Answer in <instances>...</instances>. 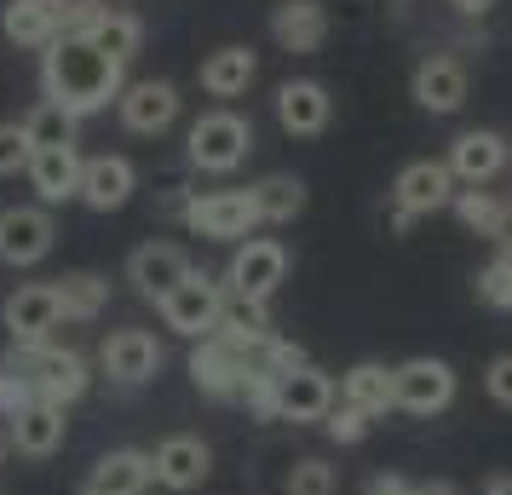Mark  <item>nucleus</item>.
<instances>
[{
  "mask_svg": "<svg viewBox=\"0 0 512 495\" xmlns=\"http://www.w3.org/2000/svg\"><path fill=\"white\" fill-rule=\"evenodd\" d=\"M121 87H127V64H116L110 52H98L81 35H58L41 52V93H47V104H64L81 121L110 110L121 98Z\"/></svg>",
  "mask_w": 512,
  "mask_h": 495,
  "instance_id": "obj_1",
  "label": "nucleus"
},
{
  "mask_svg": "<svg viewBox=\"0 0 512 495\" xmlns=\"http://www.w3.org/2000/svg\"><path fill=\"white\" fill-rule=\"evenodd\" d=\"M6 363L35 386V398L58 403V409L81 403L87 386H93V363H87L81 352H70V346H52V340H41V346H12Z\"/></svg>",
  "mask_w": 512,
  "mask_h": 495,
  "instance_id": "obj_2",
  "label": "nucleus"
},
{
  "mask_svg": "<svg viewBox=\"0 0 512 495\" xmlns=\"http://www.w3.org/2000/svg\"><path fill=\"white\" fill-rule=\"evenodd\" d=\"M248 150H254V121L236 116V110H208V116L190 121L185 133V162L196 173H213V179L236 173L248 162Z\"/></svg>",
  "mask_w": 512,
  "mask_h": 495,
  "instance_id": "obj_3",
  "label": "nucleus"
},
{
  "mask_svg": "<svg viewBox=\"0 0 512 495\" xmlns=\"http://www.w3.org/2000/svg\"><path fill=\"white\" fill-rule=\"evenodd\" d=\"M282 277H288V248H282L277 236H248V242H236L231 265H225V294L271 306Z\"/></svg>",
  "mask_w": 512,
  "mask_h": 495,
  "instance_id": "obj_4",
  "label": "nucleus"
},
{
  "mask_svg": "<svg viewBox=\"0 0 512 495\" xmlns=\"http://www.w3.org/2000/svg\"><path fill=\"white\" fill-rule=\"evenodd\" d=\"M156 311H162V323L173 334H185V340H208V334L219 329V311H225V283L208 277V271H190L173 294L156 300Z\"/></svg>",
  "mask_w": 512,
  "mask_h": 495,
  "instance_id": "obj_5",
  "label": "nucleus"
},
{
  "mask_svg": "<svg viewBox=\"0 0 512 495\" xmlns=\"http://www.w3.org/2000/svg\"><path fill=\"white\" fill-rule=\"evenodd\" d=\"M455 369L443 357H409L392 369V409L403 415H443L455 403Z\"/></svg>",
  "mask_w": 512,
  "mask_h": 495,
  "instance_id": "obj_6",
  "label": "nucleus"
},
{
  "mask_svg": "<svg viewBox=\"0 0 512 495\" xmlns=\"http://www.w3.org/2000/svg\"><path fill=\"white\" fill-rule=\"evenodd\" d=\"M185 225L208 242H248L259 231V213L248 190H208V196H190Z\"/></svg>",
  "mask_w": 512,
  "mask_h": 495,
  "instance_id": "obj_7",
  "label": "nucleus"
},
{
  "mask_svg": "<svg viewBox=\"0 0 512 495\" xmlns=\"http://www.w3.org/2000/svg\"><path fill=\"white\" fill-rule=\"evenodd\" d=\"M179 110H185V98H179V87L173 81H127L116 98V116L127 133H139V139H156V133H167L173 121H179Z\"/></svg>",
  "mask_w": 512,
  "mask_h": 495,
  "instance_id": "obj_8",
  "label": "nucleus"
},
{
  "mask_svg": "<svg viewBox=\"0 0 512 495\" xmlns=\"http://www.w3.org/2000/svg\"><path fill=\"white\" fill-rule=\"evenodd\" d=\"M58 242V225L52 213L35 202V208H0V265H41Z\"/></svg>",
  "mask_w": 512,
  "mask_h": 495,
  "instance_id": "obj_9",
  "label": "nucleus"
},
{
  "mask_svg": "<svg viewBox=\"0 0 512 495\" xmlns=\"http://www.w3.org/2000/svg\"><path fill=\"white\" fill-rule=\"evenodd\" d=\"M455 190H461V185H455V173H449L443 162H432V156H426V162H409L392 179V213H403V219L415 225L420 213L449 208V202H455Z\"/></svg>",
  "mask_w": 512,
  "mask_h": 495,
  "instance_id": "obj_10",
  "label": "nucleus"
},
{
  "mask_svg": "<svg viewBox=\"0 0 512 495\" xmlns=\"http://www.w3.org/2000/svg\"><path fill=\"white\" fill-rule=\"evenodd\" d=\"M512 162V144L495 133V127H466L461 139L449 144V156L443 167L455 173V185H489V179H501Z\"/></svg>",
  "mask_w": 512,
  "mask_h": 495,
  "instance_id": "obj_11",
  "label": "nucleus"
},
{
  "mask_svg": "<svg viewBox=\"0 0 512 495\" xmlns=\"http://www.w3.org/2000/svg\"><path fill=\"white\" fill-rule=\"evenodd\" d=\"M0 317H6L12 346H41V340H52V329L64 323V306H58V288L52 283H24L6 306H0Z\"/></svg>",
  "mask_w": 512,
  "mask_h": 495,
  "instance_id": "obj_12",
  "label": "nucleus"
},
{
  "mask_svg": "<svg viewBox=\"0 0 512 495\" xmlns=\"http://www.w3.org/2000/svg\"><path fill=\"white\" fill-rule=\"evenodd\" d=\"M133 190H139V167L127 162V156H87L81 162V190H75V202L93 213H116L133 202Z\"/></svg>",
  "mask_w": 512,
  "mask_h": 495,
  "instance_id": "obj_13",
  "label": "nucleus"
},
{
  "mask_svg": "<svg viewBox=\"0 0 512 495\" xmlns=\"http://www.w3.org/2000/svg\"><path fill=\"white\" fill-rule=\"evenodd\" d=\"M150 467H156V484L162 490H202L213 472V449L196 438V432H173V438H162V444L150 449Z\"/></svg>",
  "mask_w": 512,
  "mask_h": 495,
  "instance_id": "obj_14",
  "label": "nucleus"
},
{
  "mask_svg": "<svg viewBox=\"0 0 512 495\" xmlns=\"http://www.w3.org/2000/svg\"><path fill=\"white\" fill-rule=\"evenodd\" d=\"M98 369L116 380V386H144V380L162 369V340L150 329H116L98 346Z\"/></svg>",
  "mask_w": 512,
  "mask_h": 495,
  "instance_id": "obj_15",
  "label": "nucleus"
},
{
  "mask_svg": "<svg viewBox=\"0 0 512 495\" xmlns=\"http://www.w3.org/2000/svg\"><path fill=\"white\" fill-rule=\"evenodd\" d=\"M409 93L426 116H455L466 104V64L455 52H432V58H420L415 64V81H409Z\"/></svg>",
  "mask_w": 512,
  "mask_h": 495,
  "instance_id": "obj_16",
  "label": "nucleus"
},
{
  "mask_svg": "<svg viewBox=\"0 0 512 495\" xmlns=\"http://www.w3.org/2000/svg\"><path fill=\"white\" fill-rule=\"evenodd\" d=\"M190 271V254L179 248V242H144V248H133V260H127V283L139 288L144 300H162V294H173V288L185 283Z\"/></svg>",
  "mask_w": 512,
  "mask_h": 495,
  "instance_id": "obj_17",
  "label": "nucleus"
},
{
  "mask_svg": "<svg viewBox=\"0 0 512 495\" xmlns=\"http://www.w3.org/2000/svg\"><path fill=\"white\" fill-rule=\"evenodd\" d=\"M277 121L288 139H317L334 121V98L323 81H282L277 87Z\"/></svg>",
  "mask_w": 512,
  "mask_h": 495,
  "instance_id": "obj_18",
  "label": "nucleus"
},
{
  "mask_svg": "<svg viewBox=\"0 0 512 495\" xmlns=\"http://www.w3.org/2000/svg\"><path fill=\"white\" fill-rule=\"evenodd\" d=\"M242 375H248V363L219 340V334H208V340H196V352H190V386L202 392V398H219V403H236V392H242Z\"/></svg>",
  "mask_w": 512,
  "mask_h": 495,
  "instance_id": "obj_19",
  "label": "nucleus"
},
{
  "mask_svg": "<svg viewBox=\"0 0 512 495\" xmlns=\"http://www.w3.org/2000/svg\"><path fill=\"white\" fill-rule=\"evenodd\" d=\"M150 484H156L150 449H110V455H98L93 472L81 478V495H144Z\"/></svg>",
  "mask_w": 512,
  "mask_h": 495,
  "instance_id": "obj_20",
  "label": "nucleus"
},
{
  "mask_svg": "<svg viewBox=\"0 0 512 495\" xmlns=\"http://www.w3.org/2000/svg\"><path fill=\"white\" fill-rule=\"evenodd\" d=\"M0 29L6 41L24 52H47L58 35H64V0H12L0 12Z\"/></svg>",
  "mask_w": 512,
  "mask_h": 495,
  "instance_id": "obj_21",
  "label": "nucleus"
},
{
  "mask_svg": "<svg viewBox=\"0 0 512 495\" xmlns=\"http://www.w3.org/2000/svg\"><path fill=\"white\" fill-rule=\"evenodd\" d=\"M328 409H334V380L323 375V369H294V375L277 380V421H328Z\"/></svg>",
  "mask_w": 512,
  "mask_h": 495,
  "instance_id": "obj_22",
  "label": "nucleus"
},
{
  "mask_svg": "<svg viewBox=\"0 0 512 495\" xmlns=\"http://www.w3.org/2000/svg\"><path fill=\"white\" fill-rule=\"evenodd\" d=\"M81 150L75 144H58V150H35L29 156V185L41 196V208H64L75 202V190H81Z\"/></svg>",
  "mask_w": 512,
  "mask_h": 495,
  "instance_id": "obj_23",
  "label": "nucleus"
},
{
  "mask_svg": "<svg viewBox=\"0 0 512 495\" xmlns=\"http://www.w3.org/2000/svg\"><path fill=\"white\" fill-rule=\"evenodd\" d=\"M64 432H70V409H58V403H29L24 415L12 421V449L24 455V461H47V455H58L64 449Z\"/></svg>",
  "mask_w": 512,
  "mask_h": 495,
  "instance_id": "obj_24",
  "label": "nucleus"
},
{
  "mask_svg": "<svg viewBox=\"0 0 512 495\" xmlns=\"http://www.w3.org/2000/svg\"><path fill=\"white\" fill-rule=\"evenodd\" d=\"M271 41L282 52H294V58L317 52L328 41V6L323 0H282L271 12Z\"/></svg>",
  "mask_w": 512,
  "mask_h": 495,
  "instance_id": "obj_25",
  "label": "nucleus"
},
{
  "mask_svg": "<svg viewBox=\"0 0 512 495\" xmlns=\"http://www.w3.org/2000/svg\"><path fill=\"white\" fill-rule=\"evenodd\" d=\"M455 219H461L472 236H484V242H501V236L512 231V208H507V196L501 190H489V185H461L455 190Z\"/></svg>",
  "mask_w": 512,
  "mask_h": 495,
  "instance_id": "obj_26",
  "label": "nucleus"
},
{
  "mask_svg": "<svg viewBox=\"0 0 512 495\" xmlns=\"http://www.w3.org/2000/svg\"><path fill=\"white\" fill-rule=\"evenodd\" d=\"M254 75H259L254 47H213L208 58H202V93L208 98H242L254 87Z\"/></svg>",
  "mask_w": 512,
  "mask_h": 495,
  "instance_id": "obj_27",
  "label": "nucleus"
},
{
  "mask_svg": "<svg viewBox=\"0 0 512 495\" xmlns=\"http://www.w3.org/2000/svg\"><path fill=\"white\" fill-rule=\"evenodd\" d=\"M340 403H351L369 421H380L392 409V369L386 363H351L346 375H340Z\"/></svg>",
  "mask_w": 512,
  "mask_h": 495,
  "instance_id": "obj_28",
  "label": "nucleus"
},
{
  "mask_svg": "<svg viewBox=\"0 0 512 495\" xmlns=\"http://www.w3.org/2000/svg\"><path fill=\"white\" fill-rule=\"evenodd\" d=\"M248 196H254L259 225H288L305 213V179H294V173H265L259 185H248Z\"/></svg>",
  "mask_w": 512,
  "mask_h": 495,
  "instance_id": "obj_29",
  "label": "nucleus"
},
{
  "mask_svg": "<svg viewBox=\"0 0 512 495\" xmlns=\"http://www.w3.org/2000/svg\"><path fill=\"white\" fill-rule=\"evenodd\" d=\"M81 41H93L98 52H110L116 64H127V58H139V47H144V24L133 18V12H121V6L104 0V12L93 18V29H87Z\"/></svg>",
  "mask_w": 512,
  "mask_h": 495,
  "instance_id": "obj_30",
  "label": "nucleus"
},
{
  "mask_svg": "<svg viewBox=\"0 0 512 495\" xmlns=\"http://www.w3.org/2000/svg\"><path fill=\"white\" fill-rule=\"evenodd\" d=\"M58 306H64V323H93L98 311L110 306V283L98 277V271H70V277H58Z\"/></svg>",
  "mask_w": 512,
  "mask_h": 495,
  "instance_id": "obj_31",
  "label": "nucleus"
},
{
  "mask_svg": "<svg viewBox=\"0 0 512 495\" xmlns=\"http://www.w3.org/2000/svg\"><path fill=\"white\" fill-rule=\"evenodd\" d=\"M24 133H29V144H35V150H58V144L81 139V116H70L64 104H47V98H41V104L24 116Z\"/></svg>",
  "mask_w": 512,
  "mask_h": 495,
  "instance_id": "obj_32",
  "label": "nucleus"
},
{
  "mask_svg": "<svg viewBox=\"0 0 512 495\" xmlns=\"http://www.w3.org/2000/svg\"><path fill=\"white\" fill-rule=\"evenodd\" d=\"M334 490H340V472L328 467L323 455L294 461V467H288V484H282V495H334Z\"/></svg>",
  "mask_w": 512,
  "mask_h": 495,
  "instance_id": "obj_33",
  "label": "nucleus"
},
{
  "mask_svg": "<svg viewBox=\"0 0 512 495\" xmlns=\"http://www.w3.org/2000/svg\"><path fill=\"white\" fill-rule=\"evenodd\" d=\"M236 403H242L254 421H277V375H259V369H248V375H242Z\"/></svg>",
  "mask_w": 512,
  "mask_h": 495,
  "instance_id": "obj_34",
  "label": "nucleus"
},
{
  "mask_svg": "<svg viewBox=\"0 0 512 495\" xmlns=\"http://www.w3.org/2000/svg\"><path fill=\"white\" fill-rule=\"evenodd\" d=\"M29 156H35V144H29L24 121H0V179L29 173Z\"/></svg>",
  "mask_w": 512,
  "mask_h": 495,
  "instance_id": "obj_35",
  "label": "nucleus"
},
{
  "mask_svg": "<svg viewBox=\"0 0 512 495\" xmlns=\"http://www.w3.org/2000/svg\"><path fill=\"white\" fill-rule=\"evenodd\" d=\"M478 300H484L489 311H512V265L501 260V254L478 271Z\"/></svg>",
  "mask_w": 512,
  "mask_h": 495,
  "instance_id": "obj_36",
  "label": "nucleus"
},
{
  "mask_svg": "<svg viewBox=\"0 0 512 495\" xmlns=\"http://www.w3.org/2000/svg\"><path fill=\"white\" fill-rule=\"evenodd\" d=\"M29 403H35V386H29L12 363H0V421H18Z\"/></svg>",
  "mask_w": 512,
  "mask_h": 495,
  "instance_id": "obj_37",
  "label": "nucleus"
},
{
  "mask_svg": "<svg viewBox=\"0 0 512 495\" xmlns=\"http://www.w3.org/2000/svg\"><path fill=\"white\" fill-rule=\"evenodd\" d=\"M323 432L334 438V444H363V438H369V415L351 409V403H334L328 421H323Z\"/></svg>",
  "mask_w": 512,
  "mask_h": 495,
  "instance_id": "obj_38",
  "label": "nucleus"
},
{
  "mask_svg": "<svg viewBox=\"0 0 512 495\" xmlns=\"http://www.w3.org/2000/svg\"><path fill=\"white\" fill-rule=\"evenodd\" d=\"M484 392L501 403V409H512V352H501V357L484 369Z\"/></svg>",
  "mask_w": 512,
  "mask_h": 495,
  "instance_id": "obj_39",
  "label": "nucleus"
},
{
  "mask_svg": "<svg viewBox=\"0 0 512 495\" xmlns=\"http://www.w3.org/2000/svg\"><path fill=\"white\" fill-rule=\"evenodd\" d=\"M409 490H415L409 478H392V472H386V478H374V484H369L363 495H409Z\"/></svg>",
  "mask_w": 512,
  "mask_h": 495,
  "instance_id": "obj_40",
  "label": "nucleus"
},
{
  "mask_svg": "<svg viewBox=\"0 0 512 495\" xmlns=\"http://www.w3.org/2000/svg\"><path fill=\"white\" fill-rule=\"evenodd\" d=\"M443 6H449V12H461V18H484L495 0H443Z\"/></svg>",
  "mask_w": 512,
  "mask_h": 495,
  "instance_id": "obj_41",
  "label": "nucleus"
},
{
  "mask_svg": "<svg viewBox=\"0 0 512 495\" xmlns=\"http://www.w3.org/2000/svg\"><path fill=\"white\" fill-rule=\"evenodd\" d=\"M409 495H461V490H455L449 478H432V484H415V490H409Z\"/></svg>",
  "mask_w": 512,
  "mask_h": 495,
  "instance_id": "obj_42",
  "label": "nucleus"
},
{
  "mask_svg": "<svg viewBox=\"0 0 512 495\" xmlns=\"http://www.w3.org/2000/svg\"><path fill=\"white\" fill-rule=\"evenodd\" d=\"M484 495H512V472H501V478H489Z\"/></svg>",
  "mask_w": 512,
  "mask_h": 495,
  "instance_id": "obj_43",
  "label": "nucleus"
},
{
  "mask_svg": "<svg viewBox=\"0 0 512 495\" xmlns=\"http://www.w3.org/2000/svg\"><path fill=\"white\" fill-rule=\"evenodd\" d=\"M501 260H507V265H512V231H507V236H501Z\"/></svg>",
  "mask_w": 512,
  "mask_h": 495,
  "instance_id": "obj_44",
  "label": "nucleus"
},
{
  "mask_svg": "<svg viewBox=\"0 0 512 495\" xmlns=\"http://www.w3.org/2000/svg\"><path fill=\"white\" fill-rule=\"evenodd\" d=\"M6 449H12V438H6V426H0V461H6Z\"/></svg>",
  "mask_w": 512,
  "mask_h": 495,
  "instance_id": "obj_45",
  "label": "nucleus"
},
{
  "mask_svg": "<svg viewBox=\"0 0 512 495\" xmlns=\"http://www.w3.org/2000/svg\"><path fill=\"white\" fill-rule=\"evenodd\" d=\"M507 208H512V190H507Z\"/></svg>",
  "mask_w": 512,
  "mask_h": 495,
  "instance_id": "obj_46",
  "label": "nucleus"
}]
</instances>
